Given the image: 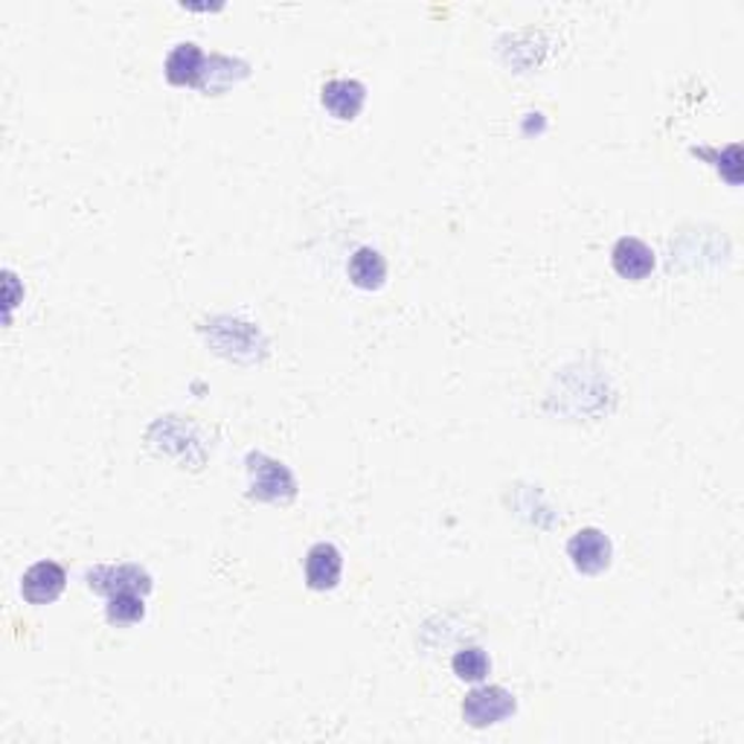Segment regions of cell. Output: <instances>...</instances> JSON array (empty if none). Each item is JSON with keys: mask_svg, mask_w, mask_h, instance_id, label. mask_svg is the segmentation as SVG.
Returning a JSON list of instances; mask_svg holds the SVG:
<instances>
[{"mask_svg": "<svg viewBox=\"0 0 744 744\" xmlns=\"http://www.w3.org/2000/svg\"><path fill=\"white\" fill-rule=\"evenodd\" d=\"M514 695L503 686H477L462 701V718L471 727H491V724L507 722L514 713Z\"/></svg>", "mask_w": 744, "mask_h": 744, "instance_id": "cell-1", "label": "cell"}, {"mask_svg": "<svg viewBox=\"0 0 744 744\" xmlns=\"http://www.w3.org/2000/svg\"><path fill=\"white\" fill-rule=\"evenodd\" d=\"M247 475H251V495L259 500H288L294 495V477L283 462L271 460L265 453L247 457Z\"/></svg>", "mask_w": 744, "mask_h": 744, "instance_id": "cell-2", "label": "cell"}, {"mask_svg": "<svg viewBox=\"0 0 744 744\" xmlns=\"http://www.w3.org/2000/svg\"><path fill=\"white\" fill-rule=\"evenodd\" d=\"M568 556L579 573L597 575L602 570H608L611 556H614V547H611V538L605 532L597 530V527H584V530H579L570 538Z\"/></svg>", "mask_w": 744, "mask_h": 744, "instance_id": "cell-3", "label": "cell"}, {"mask_svg": "<svg viewBox=\"0 0 744 744\" xmlns=\"http://www.w3.org/2000/svg\"><path fill=\"white\" fill-rule=\"evenodd\" d=\"M64 584H68V573H64L62 564L55 561H39L32 564L21 579V597L30 602V605H50L55 599L64 593Z\"/></svg>", "mask_w": 744, "mask_h": 744, "instance_id": "cell-4", "label": "cell"}, {"mask_svg": "<svg viewBox=\"0 0 744 744\" xmlns=\"http://www.w3.org/2000/svg\"><path fill=\"white\" fill-rule=\"evenodd\" d=\"M320 102L335 120L353 123L355 116L361 114L364 102H367V88L355 79H332L323 85Z\"/></svg>", "mask_w": 744, "mask_h": 744, "instance_id": "cell-5", "label": "cell"}, {"mask_svg": "<svg viewBox=\"0 0 744 744\" xmlns=\"http://www.w3.org/2000/svg\"><path fill=\"white\" fill-rule=\"evenodd\" d=\"M88 584L93 591L114 597L120 591H137L146 597L152 591V575L140 570L137 564H120V568H96L88 573Z\"/></svg>", "mask_w": 744, "mask_h": 744, "instance_id": "cell-6", "label": "cell"}, {"mask_svg": "<svg viewBox=\"0 0 744 744\" xmlns=\"http://www.w3.org/2000/svg\"><path fill=\"white\" fill-rule=\"evenodd\" d=\"M340 573H344V556L335 544L320 541L308 550L306 556V582L312 591H332L338 588Z\"/></svg>", "mask_w": 744, "mask_h": 744, "instance_id": "cell-7", "label": "cell"}, {"mask_svg": "<svg viewBox=\"0 0 744 744\" xmlns=\"http://www.w3.org/2000/svg\"><path fill=\"white\" fill-rule=\"evenodd\" d=\"M611 265L622 279L640 283V279L652 277L654 271V251L645 242L634 236H622L611 251Z\"/></svg>", "mask_w": 744, "mask_h": 744, "instance_id": "cell-8", "label": "cell"}, {"mask_svg": "<svg viewBox=\"0 0 744 744\" xmlns=\"http://www.w3.org/2000/svg\"><path fill=\"white\" fill-rule=\"evenodd\" d=\"M201 77H204V53H201L198 44L184 41L166 55V79L172 85H198Z\"/></svg>", "mask_w": 744, "mask_h": 744, "instance_id": "cell-9", "label": "cell"}, {"mask_svg": "<svg viewBox=\"0 0 744 744\" xmlns=\"http://www.w3.org/2000/svg\"><path fill=\"white\" fill-rule=\"evenodd\" d=\"M349 279L361 292H378L387 279V262L376 247H358L349 259Z\"/></svg>", "mask_w": 744, "mask_h": 744, "instance_id": "cell-10", "label": "cell"}, {"mask_svg": "<svg viewBox=\"0 0 744 744\" xmlns=\"http://www.w3.org/2000/svg\"><path fill=\"white\" fill-rule=\"evenodd\" d=\"M451 669H453V675L460 677V681L480 683V681H486V677H489L491 660H489V654L483 652V649L471 645V649H462V652L453 654Z\"/></svg>", "mask_w": 744, "mask_h": 744, "instance_id": "cell-11", "label": "cell"}, {"mask_svg": "<svg viewBox=\"0 0 744 744\" xmlns=\"http://www.w3.org/2000/svg\"><path fill=\"white\" fill-rule=\"evenodd\" d=\"M146 616V602L143 593L137 591H120L114 597H108V620L114 625H131Z\"/></svg>", "mask_w": 744, "mask_h": 744, "instance_id": "cell-12", "label": "cell"}]
</instances>
